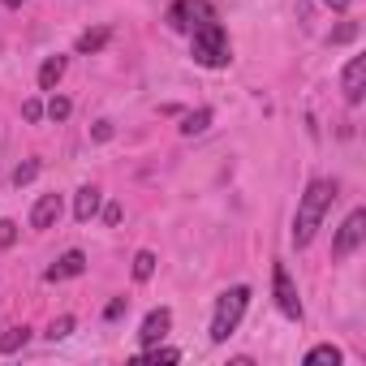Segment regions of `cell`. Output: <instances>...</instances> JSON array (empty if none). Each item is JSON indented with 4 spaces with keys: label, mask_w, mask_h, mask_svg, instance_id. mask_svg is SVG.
Here are the masks:
<instances>
[{
    "label": "cell",
    "mask_w": 366,
    "mask_h": 366,
    "mask_svg": "<svg viewBox=\"0 0 366 366\" xmlns=\"http://www.w3.org/2000/svg\"><path fill=\"white\" fill-rule=\"evenodd\" d=\"M35 177H39V159H26V164L14 168V186H31Z\"/></svg>",
    "instance_id": "obj_20"
},
{
    "label": "cell",
    "mask_w": 366,
    "mask_h": 366,
    "mask_svg": "<svg viewBox=\"0 0 366 366\" xmlns=\"http://www.w3.org/2000/svg\"><path fill=\"white\" fill-rule=\"evenodd\" d=\"M22 117H26V121H39V117H44V104H39V99H26V104H22Z\"/></svg>",
    "instance_id": "obj_24"
},
{
    "label": "cell",
    "mask_w": 366,
    "mask_h": 366,
    "mask_svg": "<svg viewBox=\"0 0 366 366\" xmlns=\"http://www.w3.org/2000/svg\"><path fill=\"white\" fill-rule=\"evenodd\" d=\"M362 237H366V212L357 207V212H349L345 216V224L336 229V242H332V254L336 259H349L357 246H362Z\"/></svg>",
    "instance_id": "obj_5"
},
{
    "label": "cell",
    "mask_w": 366,
    "mask_h": 366,
    "mask_svg": "<svg viewBox=\"0 0 366 366\" xmlns=\"http://www.w3.org/2000/svg\"><path fill=\"white\" fill-rule=\"evenodd\" d=\"M121 315H125V297H117V302L104 306V319H121Z\"/></svg>",
    "instance_id": "obj_26"
},
{
    "label": "cell",
    "mask_w": 366,
    "mask_h": 366,
    "mask_svg": "<svg viewBox=\"0 0 366 366\" xmlns=\"http://www.w3.org/2000/svg\"><path fill=\"white\" fill-rule=\"evenodd\" d=\"M155 276V254L151 250H138L134 254V280H151Z\"/></svg>",
    "instance_id": "obj_17"
},
{
    "label": "cell",
    "mask_w": 366,
    "mask_h": 366,
    "mask_svg": "<svg viewBox=\"0 0 366 366\" xmlns=\"http://www.w3.org/2000/svg\"><path fill=\"white\" fill-rule=\"evenodd\" d=\"M44 112H48V117H52V121H69V112H74V104H69V99H65V95H52V99H48V108H44Z\"/></svg>",
    "instance_id": "obj_19"
},
{
    "label": "cell",
    "mask_w": 366,
    "mask_h": 366,
    "mask_svg": "<svg viewBox=\"0 0 366 366\" xmlns=\"http://www.w3.org/2000/svg\"><path fill=\"white\" fill-rule=\"evenodd\" d=\"M340 91H345L349 104H362V95H366V56H349V65L340 74Z\"/></svg>",
    "instance_id": "obj_7"
},
{
    "label": "cell",
    "mask_w": 366,
    "mask_h": 366,
    "mask_svg": "<svg viewBox=\"0 0 366 366\" xmlns=\"http://www.w3.org/2000/svg\"><path fill=\"white\" fill-rule=\"evenodd\" d=\"M121 216H125L121 203H108V207H104V220H108V224H121Z\"/></svg>",
    "instance_id": "obj_27"
},
{
    "label": "cell",
    "mask_w": 366,
    "mask_h": 366,
    "mask_svg": "<svg viewBox=\"0 0 366 366\" xmlns=\"http://www.w3.org/2000/svg\"><path fill=\"white\" fill-rule=\"evenodd\" d=\"M18 242V224L14 220H0V250H9Z\"/></svg>",
    "instance_id": "obj_22"
},
{
    "label": "cell",
    "mask_w": 366,
    "mask_h": 366,
    "mask_svg": "<svg viewBox=\"0 0 366 366\" xmlns=\"http://www.w3.org/2000/svg\"><path fill=\"white\" fill-rule=\"evenodd\" d=\"M82 272H86V254H82V250H65V254H61V259L44 272V280H48V285H56V280L82 276Z\"/></svg>",
    "instance_id": "obj_10"
},
{
    "label": "cell",
    "mask_w": 366,
    "mask_h": 366,
    "mask_svg": "<svg viewBox=\"0 0 366 366\" xmlns=\"http://www.w3.org/2000/svg\"><path fill=\"white\" fill-rule=\"evenodd\" d=\"M207 125H212V108H199V112H186V117H181V134H186V138L203 134Z\"/></svg>",
    "instance_id": "obj_13"
},
{
    "label": "cell",
    "mask_w": 366,
    "mask_h": 366,
    "mask_svg": "<svg viewBox=\"0 0 366 366\" xmlns=\"http://www.w3.org/2000/svg\"><path fill=\"white\" fill-rule=\"evenodd\" d=\"M340 357H345V353H340L336 345H315V349L306 353V366H319V362H332V366H340Z\"/></svg>",
    "instance_id": "obj_15"
},
{
    "label": "cell",
    "mask_w": 366,
    "mask_h": 366,
    "mask_svg": "<svg viewBox=\"0 0 366 366\" xmlns=\"http://www.w3.org/2000/svg\"><path fill=\"white\" fill-rule=\"evenodd\" d=\"M246 306H250V289H246V285H233L229 293H220L216 315H212V340H216V345H224V340L233 336V327L242 323Z\"/></svg>",
    "instance_id": "obj_3"
},
{
    "label": "cell",
    "mask_w": 366,
    "mask_h": 366,
    "mask_svg": "<svg viewBox=\"0 0 366 366\" xmlns=\"http://www.w3.org/2000/svg\"><path fill=\"white\" fill-rule=\"evenodd\" d=\"M69 332H74V315H61V319L48 327V340H65Z\"/></svg>",
    "instance_id": "obj_21"
},
{
    "label": "cell",
    "mask_w": 366,
    "mask_h": 366,
    "mask_svg": "<svg viewBox=\"0 0 366 366\" xmlns=\"http://www.w3.org/2000/svg\"><path fill=\"white\" fill-rule=\"evenodd\" d=\"M168 327H172V310H168V306L151 310V315L142 319V327H138V340H142V349H147V345H159V340L168 336Z\"/></svg>",
    "instance_id": "obj_9"
},
{
    "label": "cell",
    "mask_w": 366,
    "mask_h": 366,
    "mask_svg": "<svg viewBox=\"0 0 366 366\" xmlns=\"http://www.w3.org/2000/svg\"><path fill=\"white\" fill-rule=\"evenodd\" d=\"M108 39H112V35H108L104 26H99V31H86V35H78V52H82V56H91V52H99Z\"/></svg>",
    "instance_id": "obj_14"
},
{
    "label": "cell",
    "mask_w": 366,
    "mask_h": 366,
    "mask_svg": "<svg viewBox=\"0 0 366 366\" xmlns=\"http://www.w3.org/2000/svg\"><path fill=\"white\" fill-rule=\"evenodd\" d=\"M99 207H104V194H99L95 186H82V190L74 194V220H78V224H91V220L99 216Z\"/></svg>",
    "instance_id": "obj_11"
},
{
    "label": "cell",
    "mask_w": 366,
    "mask_h": 366,
    "mask_svg": "<svg viewBox=\"0 0 366 366\" xmlns=\"http://www.w3.org/2000/svg\"><path fill=\"white\" fill-rule=\"evenodd\" d=\"M212 18H216V9L207 5V0H172L168 14H164V22H168L172 31H181V35L199 31V26H203V22H212Z\"/></svg>",
    "instance_id": "obj_4"
},
{
    "label": "cell",
    "mask_w": 366,
    "mask_h": 366,
    "mask_svg": "<svg viewBox=\"0 0 366 366\" xmlns=\"http://www.w3.org/2000/svg\"><path fill=\"white\" fill-rule=\"evenodd\" d=\"M5 5H9V9H22V5H26V0H5Z\"/></svg>",
    "instance_id": "obj_29"
},
{
    "label": "cell",
    "mask_w": 366,
    "mask_h": 366,
    "mask_svg": "<svg viewBox=\"0 0 366 366\" xmlns=\"http://www.w3.org/2000/svg\"><path fill=\"white\" fill-rule=\"evenodd\" d=\"M65 56H48L44 65H39V91H56L61 86V78H65Z\"/></svg>",
    "instance_id": "obj_12"
},
{
    "label": "cell",
    "mask_w": 366,
    "mask_h": 366,
    "mask_svg": "<svg viewBox=\"0 0 366 366\" xmlns=\"http://www.w3.org/2000/svg\"><path fill=\"white\" fill-rule=\"evenodd\" d=\"M332 203H336V186H332V181L319 177V181L306 186V194L297 203V216H293V246L297 250H306L315 242V233H319V224H323V216H327Z\"/></svg>",
    "instance_id": "obj_1"
},
{
    "label": "cell",
    "mask_w": 366,
    "mask_h": 366,
    "mask_svg": "<svg viewBox=\"0 0 366 366\" xmlns=\"http://www.w3.org/2000/svg\"><path fill=\"white\" fill-rule=\"evenodd\" d=\"M61 212H65V203H61V194H39L35 199V207H31V229H56V220H61Z\"/></svg>",
    "instance_id": "obj_8"
},
{
    "label": "cell",
    "mask_w": 366,
    "mask_h": 366,
    "mask_svg": "<svg viewBox=\"0 0 366 366\" xmlns=\"http://www.w3.org/2000/svg\"><path fill=\"white\" fill-rule=\"evenodd\" d=\"M26 340H31V332H26V327L18 323V327H9L5 336H0V353H18V349H22Z\"/></svg>",
    "instance_id": "obj_16"
},
{
    "label": "cell",
    "mask_w": 366,
    "mask_h": 366,
    "mask_svg": "<svg viewBox=\"0 0 366 366\" xmlns=\"http://www.w3.org/2000/svg\"><path fill=\"white\" fill-rule=\"evenodd\" d=\"M353 35H357V22H345L340 31H332V44H349Z\"/></svg>",
    "instance_id": "obj_23"
},
{
    "label": "cell",
    "mask_w": 366,
    "mask_h": 366,
    "mask_svg": "<svg viewBox=\"0 0 366 366\" xmlns=\"http://www.w3.org/2000/svg\"><path fill=\"white\" fill-rule=\"evenodd\" d=\"M323 5H327V9H336V14H340V9H349V0H323Z\"/></svg>",
    "instance_id": "obj_28"
},
{
    "label": "cell",
    "mask_w": 366,
    "mask_h": 366,
    "mask_svg": "<svg viewBox=\"0 0 366 366\" xmlns=\"http://www.w3.org/2000/svg\"><path fill=\"white\" fill-rule=\"evenodd\" d=\"M272 289H276V306H280V315H285V319H302V297H297V285H293V276H289L285 263L272 267Z\"/></svg>",
    "instance_id": "obj_6"
},
{
    "label": "cell",
    "mask_w": 366,
    "mask_h": 366,
    "mask_svg": "<svg viewBox=\"0 0 366 366\" xmlns=\"http://www.w3.org/2000/svg\"><path fill=\"white\" fill-rule=\"evenodd\" d=\"M190 56H194V65H203V69H224V65L233 61L229 31H224L216 18L203 22L199 31H190Z\"/></svg>",
    "instance_id": "obj_2"
},
{
    "label": "cell",
    "mask_w": 366,
    "mask_h": 366,
    "mask_svg": "<svg viewBox=\"0 0 366 366\" xmlns=\"http://www.w3.org/2000/svg\"><path fill=\"white\" fill-rule=\"evenodd\" d=\"M138 362H181V349H159V345H147Z\"/></svg>",
    "instance_id": "obj_18"
},
{
    "label": "cell",
    "mask_w": 366,
    "mask_h": 366,
    "mask_svg": "<svg viewBox=\"0 0 366 366\" xmlns=\"http://www.w3.org/2000/svg\"><path fill=\"white\" fill-rule=\"evenodd\" d=\"M91 134H95V142H108V138H112V121H95Z\"/></svg>",
    "instance_id": "obj_25"
}]
</instances>
